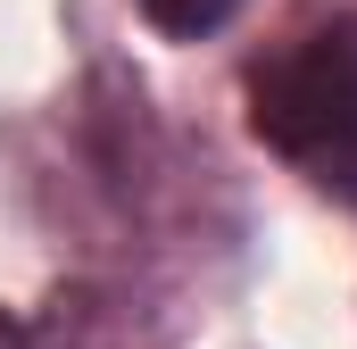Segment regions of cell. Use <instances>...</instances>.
Instances as JSON below:
<instances>
[{
    "instance_id": "3",
    "label": "cell",
    "mask_w": 357,
    "mask_h": 349,
    "mask_svg": "<svg viewBox=\"0 0 357 349\" xmlns=\"http://www.w3.org/2000/svg\"><path fill=\"white\" fill-rule=\"evenodd\" d=\"M8 341H17V325H8V316H0V349H8Z\"/></svg>"
},
{
    "instance_id": "1",
    "label": "cell",
    "mask_w": 357,
    "mask_h": 349,
    "mask_svg": "<svg viewBox=\"0 0 357 349\" xmlns=\"http://www.w3.org/2000/svg\"><path fill=\"white\" fill-rule=\"evenodd\" d=\"M250 125L282 158H357V17L316 25L299 50L250 75Z\"/></svg>"
},
{
    "instance_id": "2",
    "label": "cell",
    "mask_w": 357,
    "mask_h": 349,
    "mask_svg": "<svg viewBox=\"0 0 357 349\" xmlns=\"http://www.w3.org/2000/svg\"><path fill=\"white\" fill-rule=\"evenodd\" d=\"M233 8H241V0H142V17H150L158 34H175V42H199V34H216Z\"/></svg>"
}]
</instances>
